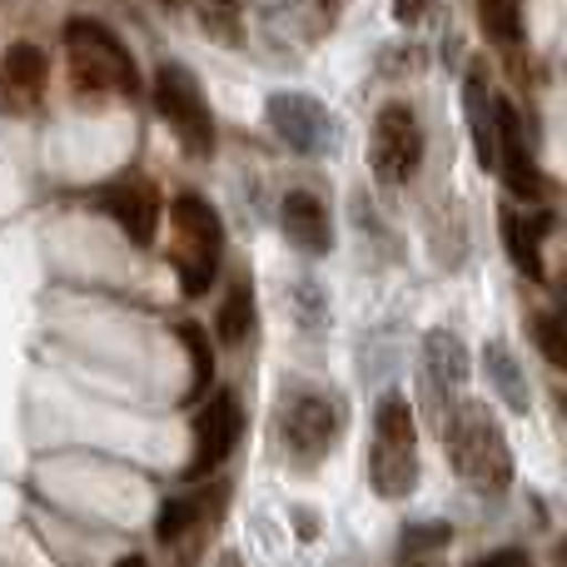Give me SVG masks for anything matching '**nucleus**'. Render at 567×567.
Returning <instances> with one entry per match:
<instances>
[{
  "label": "nucleus",
  "mask_w": 567,
  "mask_h": 567,
  "mask_svg": "<svg viewBox=\"0 0 567 567\" xmlns=\"http://www.w3.org/2000/svg\"><path fill=\"white\" fill-rule=\"evenodd\" d=\"M219 567H239V558H235V553H229V558H219Z\"/></svg>",
  "instance_id": "nucleus-26"
},
{
  "label": "nucleus",
  "mask_w": 567,
  "mask_h": 567,
  "mask_svg": "<svg viewBox=\"0 0 567 567\" xmlns=\"http://www.w3.org/2000/svg\"><path fill=\"white\" fill-rule=\"evenodd\" d=\"M369 483L379 498H409L419 488V429L403 393H383L373 409V453Z\"/></svg>",
  "instance_id": "nucleus-4"
},
{
  "label": "nucleus",
  "mask_w": 567,
  "mask_h": 567,
  "mask_svg": "<svg viewBox=\"0 0 567 567\" xmlns=\"http://www.w3.org/2000/svg\"><path fill=\"white\" fill-rule=\"evenodd\" d=\"M179 339L189 349V399H205L215 383V353H209V333L199 323H179Z\"/></svg>",
  "instance_id": "nucleus-20"
},
{
  "label": "nucleus",
  "mask_w": 567,
  "mask_h": 567,
  "mask_svg": "<svg viewBox=\"0 0 567 567\" xmlns=\"http://www.w3.org/2000/svg\"><path fill=\"white\" fill-rule=\"evenodd\" d=\"M423 373H429V389L439 393H458L463 383H468V349H463L458 333L449 329H433L429 339H423Z\"/></svg>",
  "instance_id": "nucleus-15"
},
{
  "label": "nucleus",
  "mask_w": 567,
  "mask_h": 567,
  "mask_svg": "<svg viewBox=\"0 0 567 567\" xmlns=\"http://www.w3.org/2000/svg\"><path fill=\"white\" fill-rule=\"evenodd\" d=\"M483 369H488V383L503 393V403H508L513 413H528L533 393H528V379H523V369H518V359H513L508 343L493 339L488 349H483Z\"/></svg>",
  "instance_id": "nucleus-16"
},
{
  "label": "nucleus",
  "mask_w": 567,
  "mask_h": 567,
  "mask_svg": "<svg viewBox=\"0 0 567 567\" xmlns=\"http://www.w3.org/2000/svg\"><path fill=\"white\" fill-rule=\"evenodd\" d=\"M429 10H433V0H393V16H399L403 25H419Z\"/></svg>",
  "instance_id": "nucleus-24"
},
{
  "label": "nucleus",
  "mask_w": 567,
  "mask_h": 567,
  "mask_svg": "<svg viewBox=\"0 0 567 567\" xmlns=\"http://www.w3.org/2000/svg\"><path fill=\"white\" fill-rule=\"evenodd\" d=\"M443 449H449L458 478L478 488L483 498H498L513 488V449L483 403H453L449 419H443Z\"/></svg>",
  "instance_id": "nucleus-1"
},
{
  "label": "nucleus",
  "mask_w": 567,
  "mask_h": 567,
  "mask_svg": "<svg viewBox=\"0 0 567 567\" xmlns=\"http://www.w3.org/2000/svg\"><path fill=\"white\" fill-rule=\"evenodd\" d=\"M478 25L493 45H518L523 40V0H478Z\"/></svg>",
  "instance_id": "nucleus-19"
},
{
  "label": "nucleus",
  "mask_w": 567,
  "mask_h": 567,
  "mask_svg": "<svg viewBox=\"0 0 567 567\" xmlns=\"http://www.w3.org/2000/svg\"><path fill=\"white\" fill-rule=\"evenodd\" d=\"M169 265L179 275V289L189 299L209 293V284L219 279L225 265V225H219V209L199 195H179L169 205Z\"/></svg>",
  "instance_id": "nucleus-3"
},
{
  "label": "nucleus",
  "mask_w": 567,
  "mask_h": 567,
  "mask_svg": "<svg viewBox=\"0 0 567 567\" xmlns=\"http://www.w3.org/2000/svg\"><path fill=\"white\" fill-rule=\"evenodd\" d=\"M229 503V483H209L199 493H185V498H165L155 513V538L165 548H175L179 567H199V553H205V538L219 528Z\"/></svg>",
  "instance_id": "nucleus-6"
},
{
  "label": "nucleus",
  "mask_w": 567,
  "mask_h": 567,
  "mask_svg": "<svg viewBox=\"0 0 567 567\" xmlns=\"http://www.w3.org/2000/svg\"><path fill=\"white\" fill-rule=\"evenodd\" d=\"M65 70L75 95H100V100H130L140 90L135 55L125 40L100 20H70L65 25Z\"/></svg>",
  "instance_id": "nucleus-2"
},
{
  "label": "nucleus",
  "mask_w": 567,
  "mask_h": 567,
  "mask_svg": "<svg viewBox=\"0 0 567 567\" xmlns=\"http://www.w3.org/2000/svg\"><path fill=\"white\" fill-rule=\"evenodd\" d=\"M239 439H245V409H239V393L235 389L205 393V403H199V413H195V453H189L185 478H209V473L239 449Z\"/></svg>",
  "instance_id": "nucleus-9"
},
{
  "label": "nucleus",
  "mask_w": 567,
  "mask_h": 567,
  "mask_svg": "<svg viewBox=\"0 0 567 567\" xmlns=\"http://www.w3.org/2000/svg\"><path fill=\"white\" fill-rule=\"evenodd\" d=\"M150 95H155L159 120L175 130V140H179V150H185V155H195V159L215 155V110H209L205 85L195 80V70L165 60V65L155 70Z\"/></svg>",
  "instance_id": "nucleus-5"
},
{
  "label": "nucleus",
  "mask_w": 567,
  "mask_h": 567,
  "mask_svg": "<svg viewBox=\"0 0 567 567\" xmlns=\"http://www.w3.org/2000/svg\"><path fill=\"white\" fill-rule=\"evenodd\" d=\"M533 339H538V349H543V359H548V363L567 359V353H563V323H558V313H553V309L533 313Z\"/></svg>",
  "instance_id": "nucleus-22"
},
{
  "label": "nucleus",
  "mask_w": 567,
  "mask_h": 567,
  "mask_svg": "<svg viewBox=\"0 0 567 567\" xmlns=\"http://www.w3.org/2000/svg\"><path fill=\"white\" fill-rule=\"evenodd\" d=\"M265 120L293 155H323L333 145V115L303 90H275L265 100Z\"/></svg>",
  "instance_id": "nucleus-11"
},
{
  "label": "nucleus",
  "mask_w": 567,
  "mask_h": 567,
  "mask_svg": "<svg viewBox=\"0 0 567 567\" xmlns=\"http://www.w3.org/2000/svg\"><path fill=\"white\" fill-rule=\"evenodd\" d=\"M90 199H95V209L130 239V245H140V249L155 245L159 219H165V205H159V189L150 185V179H140V175L110 179V185H100Z\"/></svg>",
  "instance_id": "nucleus-10"
},
{
  "label": "nucleus",
  "mask_w": 567,
  "mask_h": 567,
  "mask_svg": "<svg viewBox=\"0 0 567 567\" xmlns=\"http://www.w3.org/2000/svg\"><path fill=\"white\" fill-rule=\"evenodd\" d=\"M369 165L379 185H409L423 165V125L403 100H389L373 120L369 135Z\"/></svg>",
  "instance_id": "nucleus-8"
},
{
  "label": "nucleus",
  "mask_w": 567,
  "mask_h": 567,
  "mask_svg": "<svg viewBox=\"0 0 567 567\" xmlns=\"http://www.w3.org/2000/svg\"><path fill=\"white\" fill-rule=\"evenodd\" d=\"M339 433H343V413H339V403L323 399V393L293 389L289 399L279 403V439L299 468H313V463L329 458V453L339 449Z\"/></svg>",
  "instance_id": "nucleus-7"
},
{
  "label": "nucleus",
  "mask_w": 567,
  "mask_h": 567,
  "mask_svg": "<svg viewBox=\"0 0 567 567\" xmlns=\"http://www.w3.org/2000/svg\"><path fill=\"white\" fill-rule=\"evenodd\" d=\"M473 567H533V558L523 548H498V553H488V558H478Z\"/></svg>",
  "instance_id": "nucleus-23"
},
{
  "label": "nucleus",
  "mask_w": 567,
  "mask_h": 567,
  "mask_svg": "<svg viewBox=\"0 0 567 567\" xmlns=\"http://www.w3.org/2000/svg\"><path fill=\"white\" fill-rule=\"evenodd\" d=\"M215 333L229 343V349H239V343L255 333V284H249V279H235V284H229L225 303H219Z\"/></svg>",
  "instance_id": "nucleus-17"
},
{
  "label": "nucleus",
  "mask_w": 567,
  "mask_h": 567,
  "mask_svg": "<svg viewBox=\"0 0 567 567\" xmlns=\"http://www.w3.org/2000/svg\"><path fill=\"white\" fill-rule=\"evenodd\" d=\"M284 235H289L293 249H303V255H329L333 249V219H329V205H323L313 189H289L284 195Z\"/></svg>",
  "instance_id": "nucleus-12"
},
{
  "label": "nucleus",
  "mask_w": 567,
  "mask_h": 567,
  "mask_svg": "<svg viewBox=\"0 0 567 567\" xmlns=\"http://www.w3.org/2000/svg\"><path fill=\"white\" fill-rule=\"evenodd\" d=\"M453 528L449 523H409L403 528V553H433V548H449Z\"/></svg>",
  "instance_id": "nucleus-21"
},
{
  "label": "nucleus",
  "mask_w": 567,
  "mask_h": 567,
  "mask_svg": "<svg viewBox=\"0 0 567 567\" xmlns=\"http://www.w3.org/2000/svg\"><path fill=\"white\" fill-rule=\"evenodd\" d=\"M463 110H468V130H473V150L483 165H493V90L483 85V75L463 80Z\"/></svg>",
  "instance_id": "nucleus-18"
},
{
  "label": "nucleus",
  "mask_w": 567,
  "mask_h": 567,
  "mask_svg": "<svg viewBox=\"0 0 567 567\" xmlns=\"http://www.w3.org/2000/svg\"><path fill=\"white\" fill-rule=\"evenodd\" d=\"M115 567H150V563H145V558H140V553H135V558H120Z\"/></svg>",
  "instance_id": "nucleus-25"
},
{
  "label": "nucleus",
  "mask_w": 567,
  "mask_h": 567,
  "mask_svg": "<svg viewBox=\"0 0 567 567\" xmlns=\"http://www.w3.org/2000/svg\"><path fill=\"white\" fill-rule=\"evenodd\" d=\"M45 80H50V55L40 45H10L6 50V65H0V95H6L10 110H35L40 95H45Z\"/></svg>",
  "instance_id": "nucleus-13"
},
{
  "label": "nucleus",
  "mask_w": 567,
  "mask_h": 567,
  "mask_svg": "<svg viewBox=\"0 0 567 567\" xmlns=\"http://www.w3.org/2000/svg\"><path fill=\"white\" fill-rule=\"evenodd\" d=\"M553 235V215H523V209H503V245H508V259L523 269L528 279H543V239Z\"/></svg>",
  "instance_id": "nucleus-14"
}]
</instances>
